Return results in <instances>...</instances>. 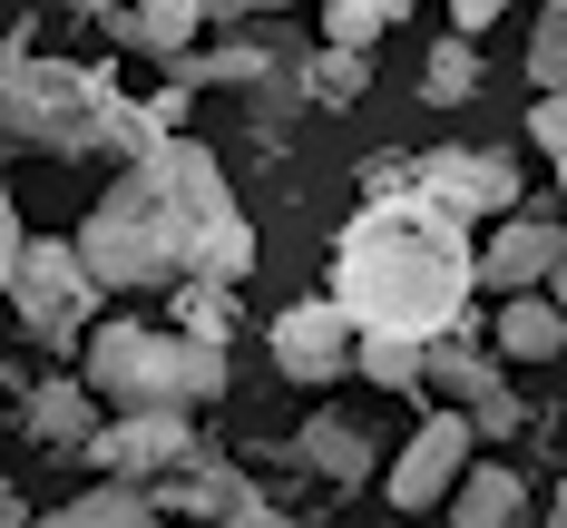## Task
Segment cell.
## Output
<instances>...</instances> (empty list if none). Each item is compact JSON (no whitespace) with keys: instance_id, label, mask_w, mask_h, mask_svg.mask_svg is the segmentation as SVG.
Wrapping results in <instances>:
<instances>
[{"instance_id":"obj_8","label":"cell","mask_w":567,"mask_h":528,"mask_svg":"<svg viewBox=\"0 0 567 528\" xmlns=\"http://www.w3.org/2000/svg\"><path fill=\"white\" fill-rule=\"evenodd\" d=\"M470 441H480V431H470L460 411L421 421V431L401 441V460H392V499L401 509H441V499L460 489V469H470Z\"/></svg>"},{"instance_id":"obj_20","label":"cell","mask_w":567,"mask_h":528,"mask_svg":"<svg viewBox=\"0 0 567 528\" xmlns=\"http://www.w3.org/2000/svg\"><path fill=\"white\" fill-rule=\"evenodd\" d=\"M352 372H372L382 392H411L431 362H421V343H352Z\"/></svg>"},{"instance_id":"obj_3","label":"cell","mask_w":567,"mask_h":528,"mask_svg":"<svg viewBox=\"0 0 567 528\" xmlns=\"http://www.w3.org/2000/svg\"><path fill=\"white\" fill-rule=\"evenodd\" d=\"M79 382H89V402H109V421H147V411L186 421V402L226 392V352L157 333V323H99L79 352Z\"/></svg>"},{"instance_id":"obj_1","label":"cell","mask_w":567,"mask_h":528,"mask_svg":"<svg viewBox=\"0 0 567 528\" xmlns=\"http://www.w3.org/2000/svg\"><path fill=\"white\" fill-rule=\"evenodd\" d=\"M323 303L362 343H431L470 303V235L441 206H421V196H382V206H362L342 226Z\"/></svg>"},{"instance_id":"obj_18","label":"cell","mask_w":567,"mask_h":528,"mask_svg":"<svg viewBox=\"0 0 567 528\" xmlns=\"http://www.w3.org/2000/svg\"><path fill=\"white\" fill-rule=\"evenodd\" d=\"M528 79H538V99H567V0H558V10H538V40H528Z\"/></svg>"},{"instance_id":"obj_14","label":"cell","mask_w":567,"mask_h":528,"mask_svg":"<svg viewBox=\"0 0 567 528\" xmlns=\"http://www.w3.org/2000/svg\"><path fill=\"white\" fill-rule=\"evenodd\" d=\"M30 528H167L157 519V499L147 489H89V499H69V509H50V519H30Z\"/></svg>"},{"instance_id":"obj_10","label":"cell","mask_w":567,"mask_h":528,"mask_svg":"<svg viewBox=\"0 0 567 528\" xmlns=\"http://www.w3.org/2000/svg\"><path fill=\"white\" fill-rule=\"evenodd\" d=\"M245 265H255V226H245V216H216V226L186 245V284H196V293L245 284Z\"/></svg>"},{"instance_id":"obj_25","label":"cell","mask_w":567,"mask_h":528,"mask_svg":"<svg viewBox=\"0 0 567 528\" xmlns=\"http://www.w3.org/2000/svg\"><path fill=\"white\" fill-rule=\"evenodd\" d=\"M489 20H499V0H460V10H451V30H460V40H480Z\"/></svg>"},{"instance_id":"obj_6","label":"cell","mask_w":567,"mask_h":528,"mask_svg":"<svg viewBox=\"0 0 567 528\" xmlns=\"http://www.w3.org/2000/svg\"><path fill=\"white\" fill-rule=\"evenodd\" d=\"M411 176H421V206H441L451 226H470V216H499L509 226V206H518V167L509 157H480V147H441Z\"/></svg>"},{"instance_id":"obj_28","label":"cell","mask_w":567,"mask_h":528,"mask_svg":"<svg viewBox=\"0 0 567 528\" xmlns=\"http://www.w3.org/2000/svg\"><path fill=\"white\" fill-rule=\"evenodd\" d=\"M548 528H567V489H558V509H548Z\"/></svg>"},{"instance_id":"obj_24","label":"cell","mask_w":567,"mask_h":528,"mask_svg":"<svg viewBox=\"0 0 567 528\" xmlns=\"http://www.w3.org/2000/svg\"><path fill=\"white\" fill-rule=\"evenodd\" d=\"M216 333H226V293H196V333L186 343H216Z\"/></svg>"},{"instance_id":"obj_26","label":"cell","mask_w":567,"mask_h":528,"mask_svg":"<svg viewBox=\"0 0 567 528\" xmlns=\"http://www.w3.org/2000/svg\"><path fill=\"white\" fill-rule=\"evenodd\" d=\"M538 293H548V303H558V323H567V265H558V275H548V284H538Z\"/></svg>"},{"instance_id":"obj_17","label":"cell","mask_w":567,"mask_h":528,"mask_svg":"<svg viewBox=\"0 0 567 528\" xmlns=\"http://www.w3.org/2000/svg\"><path fill=\"white\" fill-rule=\"evenodd\" d=\"M470 89H480V59H470V40H441V50H431V69H421V99H431V108H460Z\"/></svg>"},{"instance_id":"obj_21","label":"cell","mask_w":567,"mask_h":528,"mask_svg":"<svg viewBox=\"0 0 567 528\" xmlns=\"http://www.w3.org/2000/svg\"><path fill=\"white\" fill-rule=\"evenodd\" d=\"M313 89H323V99H362V59H323V69H313Z\"/></svg>"},{"instance_id":"obj_29","label":"cell","mask_w":567,"mask_h":528,"mask_svg":"<svg viewBox=\"0 0 567 528\" xmlns=\"http://www.w3.org/2000/svg\"><path fill=\"white\" fill-rule=\"evenodd\" d=\"M558 196H567V147H558Z\"/></svg>"},{"instance_id":"obj_23","label":"cell","mask_w":567,"mask_h":528,"mask_svg":"<svg viewBox=\"0 0 567 528\" xmlns=\"http://www.w3.org/2000/svg\"><path fill=\"white\" fill-rule=\"evenodd\" d=\"M20 245H30V235H20V206L0 196V293H10V265H20Z\"/></svg>"},{"instance_id":"obj_12","label":"cell","mask_w":567,"mask_h":528,"mask_svg":"<svg viewBox=\"0 0 567 528\" xmlns=\"http://www.w3.org/2000/svg\"><path fill=\"white\" fill-rule=\"evenodd\" d=\"M303 460L323 469V479H342V489H362V479H372V441H362L342 411H313V421H303Z\"/></svg>"},{"instance_id":"obj_2","label":"cell","mask_w":567,"mask_h":528,"mask_svg":"<svg viewBox=\"0 0 567 528\" xmlns=\"http://www.w3.org/2000/svg\"><path fill=\"white\" fill-rule=\"evenodd\" d=\"M216 216H235L226 167L196 137H167L147 167H127L89 206V226L69 235V255L89 265L99 293H167V284H186V245L216 226Z\"/></svg>"},{"instance_id":"obj_4","label":"cell","mask_w":567,"mask_h":528,"mask_svg":"<svg viewBox=\"0 0 567 528\" xmlns=\"http://www.w3.org/2000/svg\"><path fill=\"white\" fill-rule=\"evenodd\" d=\"M0 303H20V323H30L40 343H79L89 313H99V284H89V265L69 255V235H30Z\"/></svg>"},{"instance_id":"obj_27","label":"cell","mask_w":567,"mask_h":528,"mask_svg":"<svg viewBox=\"0 0 567 528\" xmlns=\"http://www.w3.org/2000/svg\"><path fill=\"white\" fill-rule=\"evenodd\" d=\"M0 528H20V499H10V489H0Z\"/></svg>"},{"instance_id":"obj_19","label":"cell","mask_w":567,"mask_h":528,"mask_svg":"<svg viewBox=\"0 0 567 528\" xmlns=\"http://www.w3.org/2000/svg\"><path fill=\"white\" fill-rule=\"evenodd\" d=\"M382 30H392V10H382V0H333V10H323V40H333L342 59H362Z\"/></svg>"},{"instance_id":"obj_9","label":"cell","mask_w":567,"mask_h":528,"mask_svg":"<svg viewBox=\"0 0 567 528\" xmlns=\"http://www.w3.org/2000/svg\"><path fill=\"white\" fill-rule=\"evenodd\" d=\"M352 343H362V333L342 323L323 293L275 313V372H284V382H342V372H352Z\"/></svg>"},{"instance_id":"obj_5","label":"cell","mask_w":567,"mask_h":528,"mask_svg":"<svg viewBox=\"0 0 567 528\" xmlns=\"http://www.w3.org/2000/svg\"><path fill=\"white\" fill-rule=\"evenodd\" d=\"M558 265H567V226H558V216H538V206H518L509 226H499L480 255H470V284H489L499 303H518V293L548 284Z\"/></svg>"},{"instance_id":"obj_13","label":"cell","mask_w":567,"mask_h":528,"mask_svg":"<svg viewBox=\"0 0 567 528\" xmlns=\"http://www.w3.org/2000/svg\"><path fill=\"white\" fill-rule=\"evenodd\" d=\"M499 352L509 362H558L567 352V323L548 293H518V303H499Z\"/></svg>"},{"instance_id":"obj_7","label":"cell","mask_w":567,"mask_h":528,"mask_svg":"<svg viewBox=\"0 0 567 528\" xmlns=\"http://www.w3.org/2000/svg\"><path fill=\"white\" fill-rule=\"evenodd\" d=\"M89 460L109 469L117 489H157V479H176V469L196 460V441H186V421H167V411H147V421H99Z\"/></svg>"},{"instance_id":"obj_22","label":"cell","mask_w":567,"mask_h":528,"mask_svg":"<svg viewBox=\"0 0 567 528\" xmlns=\"http://www.w3.org/2000/svg\"><path fill=\"white\" fill-rule=\"evenodd\" d=\"M528 137L558 157V147H567V99H538V108H528Z\"/></svg>"},{"instance_id":"obj_15","label":"cell","mask_w":567,"mask_h":528,"mask_svg":"<svg viewBox=\"0 0 567 528\" xmlns=\"http://www.w3.org/2000/svg\"><path fill=\"white\" fill-rule=\"evenodd\" d=\"M518 509H528L518 469H460V489H451V519L460 528H509Z\"/></svg>"},{"instance_id":"obj_11","label":"cell","mask_w":567,"mask_h":528,"mask_svg":"<svg viewBox=\"0 0 567 528\" xmlns=\"http://www.w3.org/2000/svg\"><path fill=\"white\" fill-rule=\"evenodd\" d=\"M30 441H50V451H89V441H99V402H89V382H50V392H30Z\"/></svg>"},{"instance_id":"obj_16","label":"cell","mask_w":567,"mask_h":528,"mask_svg":"<svg viewBox=\"0 0 567 528\" xmlns=\"http://www.w3.org/2000/svg\"><path fill=\"white\" fill-rule=\"evenodd\" d=\"M117 40H157L167 69H186V40H196V10H176V0H147V10H117L109 20Z\"/></svg>"}]
</instances>
